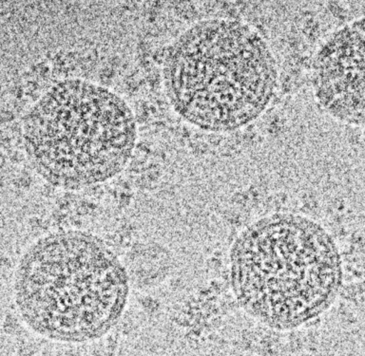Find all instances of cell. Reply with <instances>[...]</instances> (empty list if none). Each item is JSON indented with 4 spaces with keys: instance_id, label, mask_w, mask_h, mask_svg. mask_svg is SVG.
Returning <instances> with one entry per match:
<instances>
[{
    "instance_id": "obj_1",
    "label": "cell",
    "mask_w": 365,
    "mask_h": 356,
    "mask_svg": "<svg viewBox=\"0 0 365 356\" xmlns=\"http://www.w3.org/2000/svg\"><path fill=\"white\" fill-rule=\"evenodd\" d=\"M128 295L127 268L104 241L81 231L42 236L14 273V302L23 323L63 343L107 335L122 318Z\"/></svg>"
},
{
    "instance_id": "obj_2",
    "label": "cell",
    "mask_w": 365,
    "mask_h": 356,
    "mask_svg": "<svg viewBox=\"0 0 365 356\" xmlns=\"http://www.w3.org/2000/svg\"><path fill=\"white\" fill-rule=\"evenodd\" d=\"M240 306L271 329H297L322 315L341 288L342 270L332 236L307 216H264L240 234L230 253Z\"/></svg>"
},
{
    "instance_id": "obj_3",
    "label": "cell",
    "mask_w": 365,
    "mask_h": 356,
    "mask_svg": "<svg viewBox=\"0 0 365 356\" xmlns=\"http://www.w3.org/2000/svg\"><path fill=\"white\" fill-rule=\"evenodd\" d=\"M278 68L261 34L237 19L196 23L168 51L164 80L174 110L210 132H231L267 110Z\"/></svg>"
},
{
    "instance_id": "obj_4",
    "label": "cell",
    "mask_w": 365,
    "mask_h": 356,
    "mask_svg": "<svg viewBox=\"0 0 365 356\" xmlns=\"http://www.w3.org/2000/svg\"><path fill=\"white\" fill-rule=\"evenodd\" d=\"M31 164L54 187L78 190L127 167L137 140L130 105L113 91L81 79L53 85L23 121Z\"/></svg>"
},
{
    "instance_id": "obj_5",
    "label": "cell",
    "mask_w": 365,
    "mask_h": 356,
    "mask_svg": "<svg viewBox=\"0 0 365 356\" xmlns=\"http://www.w3.org/2000/svg\"><path fill=\"white\" fill-rule=\"evenodd\" d=\"M313 88L333 118L365 127V17L331 34L316 54Z\"/></svg>"
}]
</instances>
